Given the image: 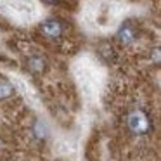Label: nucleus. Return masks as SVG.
Masks as SVG:
<instances>
[{
    "label": "nucleus",
    "instance_id": "nucleus-7",
    "mask_svg": "<svg viewBox=\"0 0 161 161\" xmlns=\"http://www.w3.org/2000/svg\"><path fill=\"white\" fill-rule=\"evenodd\" d=\"M43 2H45V4H56L57 0H43Z\"/></svg>",
    "mask_w": 161,
    "mask_h": 161
},
{
    "label": "nucleus",
    "instance_id": "nucleus-3",
    "mask_svg": "<svg viewBox=\"0 0 161 161\" xmlns=\"http://www.w3.org/2000/svg\"><path fill=\"white\" fill-rule=\"evenodd\" d=\"M137 28L132 25V23H125V25L119 28L118 31V42L121 43V45H130V43H133L137 40Z\"/></svg>",
    "mask_w": 161,
    "mask_h": 161
},
{
    "label": "nucleus",
    "instance_id": "nucleus-5",
    "mask_svg": "<svg viewBox=\"0 0 161 161\" xmlns=\"http://www.w3.org/2000/svg\"><path fill=\"white\" fill-rule=\"evenodd\" d=\"M12 94H14V87L7 80H0V101L11 97Z\"/></svg>",
    "mask_w": 161,
    "mask_h": 161
},
{
    "label": "nucleus",
    "instance_id": "nucleus-4",
    "mask_svg": "<svg viewBox=\"0 0 161 161\" xmlns=\"http://www.w3.org/2000/svg\"><path fill=\"white\" fill-rule=\"evenodd\" d=\"M28 69L33 75H42L47 69V61L42 56H31L28 57Z\"/></svg>",
    "mask_w": 161,
    "mask_h": 161
},
{
    "label": "nucleus",
    "instance_id": "nucleus-1",
    "mask_svg": "<svg viewBox=\"0 0 161 161\" xmlns=\"http://www.w3.org/2000/svg\"><path fill=\"white\" fill-rule=\"evenodd\" d=\"M128 126L133 133L144 135V133L149 132L151 121H149V118H147V114L144 111H133V113H130V116H128Z\"/></svg>",
    "mask_w": 161,
    "mask_h": 161
},
{
    "label": "nucleus",
    "instance_id": "nucleus-2",
    "mask_svg": "<svg viewBox=\"0 0 161 161\" xmlns=\"http://www.w3.org/2000/svg\"><path fill=\"white\" fill-rule=\"evenodd\" d=\"M40 31H42V35H45L47 38L57 40V38H61V36L64 35L66 26H64V23L61 21V19L50 18V19L42 21V25H40Z\"/></svg>",
    "mask_w": 161,
    "mask_h": 161
},
{
    "label": "nucleus",
    "instance_id": "nucleus-6",
    "mask_svg": "<svg viewBox=\"0 0 161 161\" xmlns=\"http://www.w3.org/2000/svg\"><path fill=\"white\" fill-rule=\"evenodd\" d=\"M33 130H35V135L38 137V139L45 137V132H47V130H45V126H43L40 121H36V123H35V128H33Z\"/></svg>",
    "mask_w": 161,
    "mask_h": 161
}]
</instances>
